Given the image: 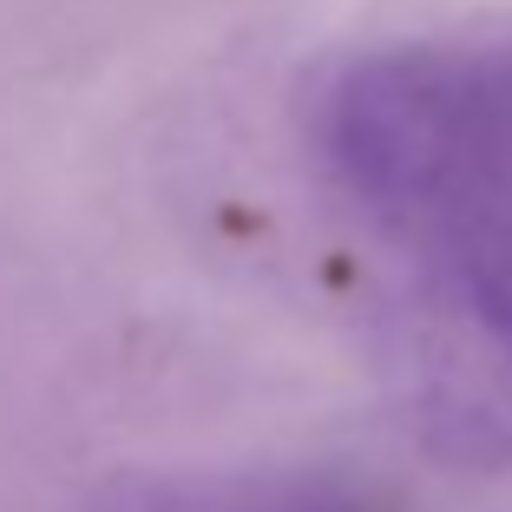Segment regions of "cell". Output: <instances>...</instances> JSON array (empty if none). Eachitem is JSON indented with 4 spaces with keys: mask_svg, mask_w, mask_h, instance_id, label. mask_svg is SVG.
Instances as JSON below:
<instances>
[{
    "mask_svg": "<svg viewBox=\"0 0 512 512\" xmlns=\"http://www.w3.org/2000/svg\"><path fill=\"white\" fill-rule=\"evenodd\" d=\"M388 342L440 453L512 460V270H407Z\"/></svg>",
    "mask_w": 512,
    "mask_h": 512,
    "instance_id": "obj_2",
    "label": "cell"
},
{
    "mask_svg": "<svg viewBox=\"0 0 512 512\" xmlns=\"http://www.w3.org/2000/svg\"><path fill=\"white\" fill-rule=\"evenodd\" d=\"M316 151L407 270H512V46H388L342 66Z\"/></svg>",
    "mask_w": 512,
    "mask_h": 512,
    "instance_id": "obj_1",
    "label": "cell"
}]
</instances>
